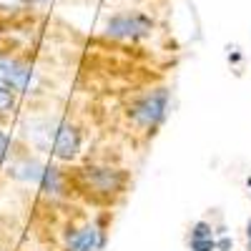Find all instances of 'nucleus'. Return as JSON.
I'll list each match as a JSON object with an SVG mask.
<instances>
[{"instance_id": "obj_10", "label": "nucleus", "mask_w": 251, "mask_h": 251, "mask_svg": "<svg viewBox=\"0 0 251 251\" xmlns=\"http://www.w3.org/2000/svg\"><path fill=\"white\" fill-rule=\"evenodd\" d=\"M231 246H234V239H228V236H221L216 241V249L219 251H231Z\"/></svg>"}, {"instance_id": "obj_14", "label": "nucleus", "mask_w": 251, "mask_h": 251, "mask_svg": "<svg viewBox=\"0 0 251 251\" xmlns=\"http://www.w3.org/2000/svg\"><path fill=\"white\" fill-rule=\"evenodd\" d=\"M33 3H40V0H33Z\"/></svg>"}, {"instance_id": "obj_4", "label": "nucleus", "mask_w": 251, "mask_h": 251, "mask_svg": "<svg viewBox=\"0 0 251 251\" xmlns=\"http://www.w3.org/2000/svg\"><path fill=\"white\" fill-rule=\"evenodd\" d=\"M30 80H33V73L25 66H20L15 60H0V83H5L8 88L28 91Z\"/></svg>"}, {"instance_id": "obj_12", "label": "nucleus", "mask_w": 251, "mask_h": 251, "mask_svg": "<svg viewBox=\"0 0 251 251\" xmlns=\"http://www.w3.org/2000/svg\"><path fill=\"white\" fill-rule=\"evenodd\" d=\"M246 236H249V251H251V219H249V226H246Z\"/></svg>"}, {"instance_id": "obj_11", "label": "nucleus", "mask_w": 251, "mask_h": 251, "mask_svg": "<svg viewBox=\"0 0 251 251\" xmlns=\"http://www.w3.org/2000/svg\"><path fill=\"white\" fill-rule=\"evenodd\" d=\"M5 153H8V138H5V133H0V161L5 158Z\"/></svg>"}, {"instance_id": "obj_7", "label": "nucleus", "mask_w": 251, "mask_h": 251, "mask_svg": "<svg viewBox=\"0 0 251 251\" xmlns=\"http://www.w3.org/2000/svg\"><path fill=\"white\" fill-rule=\"evenodd\" d=\"M191 239H214V228L206 221H196L191 228Z\"/></svg>"}, {"instance_id": "obj_1", "label": "nucleus", "mask_w": 251, "mask_h": 251, "mask_svg": "<svg viewBox=\"0 0 251 251\" xmlns=\"http://www.w3.org/2000/svg\"><path fill=\"white\" fill-rule=\"evenodd\" d=\"M43 128L46 131H40V133H46L48 141L43 143V149H48L50 153H55L58 158H73L80 149V136L78 131L73 128V126L68 123H43Z\"/></svg>"}, {"instance_id": "obj_2", "label": "nucleus", "mask_w": 251, "mask_h": 251, "mask_svg": "<svg viewBox=\"0 0 251 251\" xmlns=\"http://www.w3.org/2000/svg\"><path fill=\"white\" fill-rule=\"evenodd\" d=\"M166 108H169V91L158 88V91L149 93L133 108V121L138 126H143V128H156L166 116Z\"/></svg>"}, {"instance_id": "obj_13", "label": "nucleus", "mask_w": 251, "mask_h": 251, "mask_svg": "<svg viewBox=\"0 0 251 251\" xmlns=\"http://www.w3.org/2000/svg\"><path fill=\"white\" fill-rule=\"evenodd\" d=\"M246 183H249V186H251V176H249V178H246Z\"/></svg>"}, {"instance_id": "obj_9", "label": "nucleus", "mask_w": 251, "mask_h": 251, "mask_svg": "<svg viewBox=\"0 0 251 251\" xmlns=\"http://www.w3.org/2000/svg\"><path fill=\"white\" fill-rule=\"evenodd\" d=\"M10 103H13V98H10V88L5 86V83H0V111L10 108Z\"/></svg>"}, {"instance_id": "obj_5", "label": "nucleus", "mask_w": 251, "mask_h": 251, "mask_svg": "<svg viewBox=\"0 0 251 251\" xmlns=\"http://www.w3.org/2000/svg\"><path fill=\"white\" fill-rule=\"evenodd\" d=\"M103 246V234L98 231L96 226H86L75 231L68 241V249L71 251H98Z\"/></svg>"}, {"instance_id": "obj_6", "label": "nucleus", "mask_w": 251, "mask_h": 251, "mask_svg": "<svg viewBox=\"0 0 251 251\" xmlns=\"http://www.w3.org/2000/svg\"><path fill=\"white\" fill-rule=\"evenodd\" d=\"M88 178L96 191H103V194H113L123 186V176L113 169H91Z\"/></svg>"}, {"instance_id": "obj_8", "label": "nucleus", "mask_w": 251, "mask_h": 251, "mask_svg": "<svg viewBox=\"0 0 251 251\" xmlns=\"http://www.w3.org/2000/svg\"><path fill=\"white\" fill-rule=\"evenodd\" d=\"M216 241L214 239H191V251H214Z\"/></svg>"}, {"instance_id": "obj_3", "label": "nucleus", "mask_w": 251, "mask_h": 251, "mask_svg": "<svg viewBox=\"0 0 251 251\" xmlns=\"http://www.w3.org/2000/svg\"><path fill=\"white\" fill-rule=\"evenodd\" d=\"M151 30V20L146 15H138V13H126V15H116L108 20V35L113 38H138V35H146Z\"/></svg>"}]
</instances>
